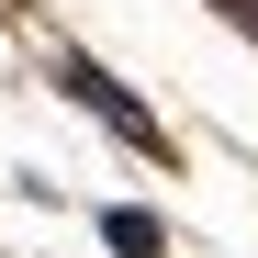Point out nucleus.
<instances>
[{
  "label": "nucleus",
  "instance_id": "obj_2",
  "mask_svg": "<svg viewBox=\"0 0 258 258\" xmlns=\"http://www.w3.org/2000/svg\"><path fill=\"white\" fill-rule=\"evenodd\" d=\"M101 247L112 258H168V225H157L146 202H101Z\"/></svg>",
  "mask_w": 258,
  "mask_h": 258
},
{
  "label": "nucleus",
  "instance_id": "obj_3",
  "mask_svg": "<svg viewBox=\"0 0 258 258\" xmlns=\"http://www.w3.org/2000/svg\"><path fill=\"white\" fill-rule=\"evenodd\" d=\"M0 12H23V0H0Z\"/></svg>",
  "mask_w": 258,
  "mask_h": 258
},
{
  "label": "nucleus",
  "instance_id": "obj_1",
  "mask_svg": "<svg viewBox=\"0 0 258 258\" xmlns=\"http://www.w3.org/2000/svg\"><path fill=\"white\" fill-rule=\"evenodd\" d=\"M45 68H56V90H68L79 112H90V123H101V135H112V146H135L146 168H168V157H180V146H168V123H157V112H146L135 90H123V79H112L101 56H79V45H56Z\"/></svg>",
  "mask_w": 258,
  "mask_h": 258
}]
</instances>
